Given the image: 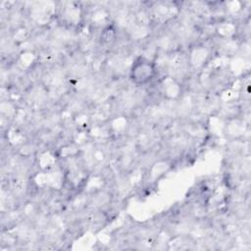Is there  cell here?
<instances>
[{
    "label": "cell",
    "instance_id": "obj_1",
    "mask_svg": "<svg viewBox=\"0 0 251 251\" xmlns=\"http://www.w3.org/2000/svg\"><path fill=\"white\" fill-rule=\"evenodd\" d=\"M157 75V67L154 62L145 58L138 57L129 69V79L135 85H146Z\"/></svg>",
    "mask_w": 251,
    "mask_h": 251
}]
</instances>
